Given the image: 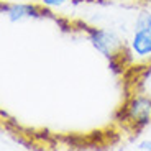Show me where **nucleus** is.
Here are the masks:
<instances>
[{
  "mask_svg": "<svg viewBox=\"0 0 151 151\" xmlns=\"http://www.w3.org/2000/svg\"><path fill=\"white\" fill-rule=\"evenodd\" d=\"M2 12L7 13V17L12 22L28 18V17H40V12L36 10V7H33V5H25V4L5 5V7L2 8Z\"/></svg>",
  "mask_w": 151,
  "mask_h": 151,
  "instance_id": "20e7f679",
  "label": "nucleus"
},
{
  "mask_svg": "<svg viewBox=\"0 0 151 151\" xmlns=\"http://www.w3.org/2000/svg\"><path fill=\"white\" fill-rule=\"evenodd\" d=\"M138 150H151V141H143L138 145Z\"/></svg>",
  "mask_w": 151,
  "mask_h": 151,
  "instance_id": "0eeeda50",
  "label": "nucleus"
},
{
  "mask_svg": "<svg viewBox=\"0 0 151 151\" xmlns=\"http://www.w3.org/2000/svg\"><path fill=\"white\" fill-rule=\"evenodd\" d=\"M89 40L94 45V48H97L100 53H104L105 56L115 53V49L120 46V40H118L112 31L105 30H94L89 35Z\"/></svg>",
  "mask_w": 151,
  "mask_h": 151,
  "instance_id": "f257e3e1",
  "label": "nucleus"
},
{
  "mask_svg": "<svg viewBox=\"0 0 151 151\" xmlns=\"http://www.w3.org/2000/svg\"><path fill=\"white\" fill-rule=\"evenodd\" d=\"M151 27V13H141L140 17H138V20H136L135 23V30H140V28H150Z\"/></svg>",
  "mask_w": 151,
  "mask_h": 151,
  "instance_id": "39448f33",
  "label": "nucleus"
},
{
  "mask_svg": "<svg viewBox=\"0 0 151 151\" xmlns=\"http://www.w3.org/2000/svg\"><path fill=\"white\" fill-rule=\"evenodd\" d=\"M132 49L138 56H150L151 54V27L135 30L132 40Z\"/></svg>",
  "mask_w": 151,
  "mask_h": 151,
  "instance_id": "f03ea898",
  "label": "nucleus"
},
{
  "mask_svg": "<svg viewBox=\"0 0 151 151\" xmlns=\"http://www.w3.org/2000/svg\"><path fill=\"white\" fill-rule=\"evenodd\" d=\"M66 0H43V4L45 5H49V7H59V5H63Z\"/></svg>",
  "mask_w": 151,
  "mask_h": 151,
  "instance_id": "423d86ee",
  "label": "nucleus"
},
{
  "mask_svg": "<svg viewBox=\"0 0 151 151\" xmlns=\"http://www.w3.org/2000/svg\"><path fill=\"white\" fill-rule=\"evenodd\" d=\"M128 115L138 123H148L151 120V102L146 99H136L130 104Z\"/></svg>",
  "mask_w": 151,
  "mask_h": 151,
  "instance_id": "7ed1b4c3",
  "label": "nucleus"
}]
</instances>
